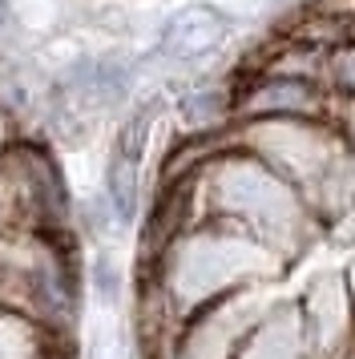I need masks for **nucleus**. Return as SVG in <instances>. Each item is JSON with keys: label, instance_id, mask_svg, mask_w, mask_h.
I'll return each mask as SVG.
<instances>
[{"label": "nucleus", "instance_id": "39448f33", "mask_svg": "<svg viewBox=\"0 0 355 359\" xmlns=\"http://www.w3.org/2000/svg\"><path fill=\"white\" fill-rule=\"evenodd\" d=\"M4 17H8V8H4V0H0V25H4Z\"/></svg>", "mask_w": 355, "mask_h": 359}, {"label": "nucleus", "instance_id": "f03ea898", "mask_svg": "<svg viewBox=\"0 0 355 359\" xmlns=\"http://www.w3.org/2000/svg\"><path fill=\"white\" fill-rule=\"evenodd\" d=\"M222 41H226V17L210 4H194L166 25L161 53L174 57V61H194V57H206L210 49H218Z\"/></svg>", "mask_w": 355, "mask_h": 359}, {"label": "nucleus", "instance_id": "20e7f679", "mask_svg": "<svg viewBox=\"0 0 355 359\" xmlns=\"http://www.w3.org/2000/svg\"><path fill=\"white\" fill-rule=\"evenodd\" d=\"M85 291L93 294L97 303H117V294H121V271L113 266L109 255H97L89 262V271H85Z\"/></svg>", "mask_w": 355, "mask_h": 359}, {"label": "nucleus", "instance_id": "7ed1b4c3", "mask_svg": "<svg viewBox=\"0 0 355 359\" xmlns=\"http://www.w3.org/2000/svg\"><path fill=\"white\" fill-rule=\"evenodd\" d=\"M0 359H73V339H61L25 315L0 311Z\"/></svg>", "mask_w": 355, "mask_h": 359}, {"label": "nucleus", "instance_id": "f257e3e1", "mask_svg": "<svg viewBox=\"0 0 355 359\" xmlns=\"http://www.w3.org/2000/svg\"><path fill=\"white\" fill-rule=\"evenodd\" d=\"M307 351L311 347H307L303 311L295 303H283L258 319V327L246 335L234 359H307Z\"/></svg>", "mask_w": 355, "mask_h": 359}]
</instances>
